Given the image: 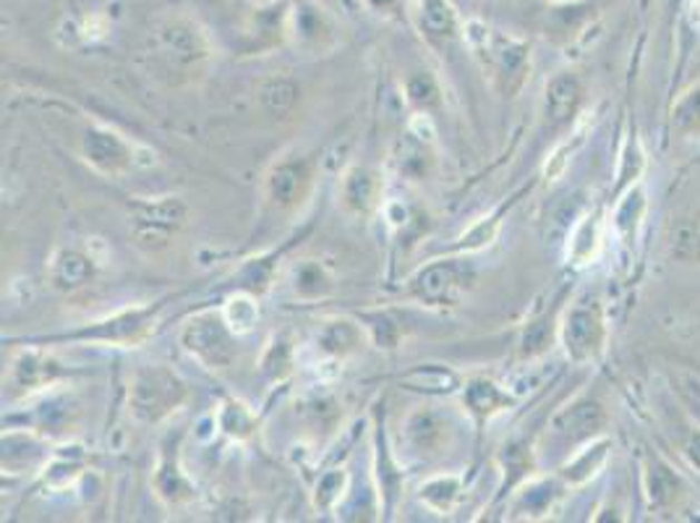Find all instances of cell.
Wrapping results in <instances>:
<instances>
[{
	"instance_id": "3",
	"label": "cell",
	"mask_w": 700,
	"mask_h": 523,
	"mask_svg": "<svg viewBox=\"0 0 700 523\" xmlns=\"http://www.w3.org/2000/svg\"><path fill=\"white\" fill-rule=\"evenodd\" d=\"M180 346L207 369L225 372L238 362V333L225 323L223 312H207L194 317L180 330Z\"/></svg>"
},
{
	"instance_id": "1",
	"label": "cell",
	"mask_w": 700,
	"mask_h": 523,
	"mask_svg": "<svg viewBox=\"0 0 700 523\" xmlns=\"http://www.w3.org/2000/svg\"><path fill=\"white\" fill-rule=\"evenodd\" d=\"M188 401V387L168 366H139L129 385V411L141 424H160Z\"/></svg>"
},
{
	"instance_id": "22",
	"label": "cell",
	"mask_w": 700,
	"mask_h": 523,
	"mask_svg": "<svg viewBox=\"0 0 700 523\" xmlns=\"http://www.w3.org/2000/svg\"><path fill=\"white\" fill-rule=\"evenodd\" d=\"M215 422H217V430L233 440L252 437L254 430H257V416L252 414V408L233 398L220 403V408H217V414H215Z\"/></svg>"
},
{
	"instance_id": "15",
	"label": "cell",
	"mask_w": 700,
	"mask_h": 523,
	"mask_svg": "<svg viewBox=\"0 0 700 523\" xmlns=\"http://www.w3.org/2000/svg\"><path fill=\"white\" fill-rule=\"evenodd\" d=\"M155 490L160 500H165L168 505H180L188 503L194 497V484L178 466V455L176 445L162 447L160 463H157L155 471Z\"/></svg>"
},
{
	"instance_id": "24",
	"label": "cell",
	"mask_w": 700,
	"mask_h": 523,
	"mask_svg": "<svg viewBox=\"0 0 700 523\" xmlns=\"http://www.w3.org/2000/svg\"><path fill=\"white\" fill-rule=\"evenodd\" d=\"M463 484L457 476H436L421 487V503H426L434 513H450L461 500Z\"/></svg>"
},
{
	"instance_id": "8",
	"label": "cell",
	"mask_w": 700,
	"mask_h": 523,
	"mask_svg": "<svg viewBox=\"0 0 700 523\" xmlns=\"http://www.w3.org/2000/svg\"><path fill=\"white\" fill-rule=\"evenodd\" d=\"M314 170L306 160H280L269 168L265 178V197L280 213H290L308 197Z\"/></svg>"
},
{
	"instance_id": "2",
	"label": "cell",
	"mask_w": 700,
	"mask_h": 523,
	"mask_svg": "<svg viewBox=\"0 0 700 523\" xmlns=\"http://www.w3.org/2000/svg\"><path fill=\"white\" fill-rule=\"evenodd\" d=\"M168 298L162 302H155L149 306H137V309H126L112 314V317H105L100 323H92L81 330L66 333V335H50V338H34V343H66V341H79V343H105V346H137L147 338L149 333L155 330L157 314L162 312V306Z\"/></svg>"
},
{
	"instance_id": "12",
	"label": "cell",
	"mask_w": 700,
	"mask_h": 523,
	"mask_svg": "<svg viewBox=\"0 0 700 523\" xmlns=\"http://www.w3.org/2000/svg\"><path fill=\"white\" fill-rule=\"evenodd\" d=\"M66 375V369L45 351L29 348L11 366V383L21 391H40Z\"/></svg>"
},
{
	"instance_id": "31",
	"label": "cell",
	"mask_w": 700,
	"mask_h": 523,
	"mask_svg": "<svg viewBox=\"0 0 700 523\" xmlns=\"http://www.w3.org/2000/svg\"><path fill=\"white\" fill-rule=\"evenodd\" d=\"M552 338H554V319L552 317L533 319V323L525 327V333H523L521 354L525 358H533V356L544 354V351L552 346Z\"/></svg>"
},
{
	"instance_id": "11",
	"label": "cell",
	"mask_w": 700,
	"mask_h": 523,
	"mask_svg": "<svg viewBox=\"0 0 700 523\" xmlns=\"http://www.w3.org/2000/svg\"><path fill=\"white\" fill-rule=\"evenodd\" d=\"M583 102V81L570 71L554 73L544 89V114L549 124L564 126L578 116Z\"/></svg>"
},
{
	"instance_id": "9",
	"label": "cell",
	"mask_w": 700,
	"mask_h": 523,
	"mask_svg": "<svg viewBox=\"0 0 700 523\" xmlns=\"http://www.w3.org/2000/svg\"><path fill=\"white\" fill-rule=\"evenodd\" d=\"M484 52L489 71L496 85H500L507 95H515L517 89L525 85L531 71V56L529 48L523 42L507 40V37H489L484 34Z\"/></svg>"
},
{
	"instance_id": "13",
	"label": "cell",
	"mask_w": 700,
	"mask_h": 523,
	"mask_svg": "<svg viewBox=\"0 0 700 523\" xmlns=\"http://www.w3.org/2000/svg\"><path fill=\"white\" fill-rule=\"evenodd\" d=\"M463 403L471 411V416L476 418L479 427H484L489 418L502 414L504 408H510L515 403L513 395L502 391L500 385H494L486 377H473L469 385L463 387Z\"/></svg>"
},
{
	"instance_id": "28",
	"label": "cell",
	"mask_w": 700,
	"mask_h": 523,
	"mask_svg": "<svg viewBox=\"0 0 700 523\" xmlns=\"http://www.w3.org/2000/svg\"><path fill=\"white\" fill-rule=\"evenodd\" d=\"M649 495L657 507L672 505L677 495H680V480L674 476V471L661 466V463H653V468L649 471Z\"/></svg>"
},
{
	"instance_id": "34",
	"label": "cell",
	"mask_w": 700,
	"mask_h": 523,
	"mask_svg": "<svg viewBox=\"0 0 700 523\" xmlns=\"http://www.w3.org/2000/svg\"><path fill=\"white\" fill-rule=\"evenodd\" d=\"M345 482H348V474H345L343 468L329 471V474L322 476L319 484H316V505L333 507L337 503V497L343 495Z\"/></svg>"
},
{
	"instance_id": "14",
	"label": "cell",
	"mask_w": 700,
	"mask_h": 523,
	"mask_svg": "<svg viewBox=\"0 0 700 523\" xmlns=\"http://www.w3.org/2000/svg\"><path fill=\"white\" fill-rule=\"evenodd\" d=\"M343 205L356 215H368L382 205V178L368 168H351L341 184Z\"/></svg>"
},
{
	"instance_id": "19",
	"label": "cell",
	"mask_w": 700,
	"mask_h": 523,
	"mask_svg": "<svg viewBox=\"0 0 700 523\" xmlns=\"http://www.w3.org/2000/svg\"><path fill=\"white\" fill-rule=\"evenodd\" d=\"M50 278L58 288L63 290H77L81 286H87L89 280L95 278V265L87 254L63 249L52 257L50 265Z\"/></svg>"
},
{
	"instance_id": "36",
	"label": "cell",
	"mask_w": 700,
	"mask_h": 523,
	"mask_svg": "<svg viewBox=\"0 0 700 523\" xmlns=\"http://www.w3.org/2000/svg\"><path fill=\"white\" fill-rule=\"evenodd\" d=\"M408 100L418 108H428L436 102V87L428 77H413L408 81Z\"/></svg>"
},
{
	"instance_id": "35",
	"label": "cell",
	"mask_w": 700,
	"mask_h": 523,
	"mask_svg": "<svg viewBox=\"0 0 700 523\" xmlns=\"http://www.w3.org/2000/svg\"><path fill=\"white\" fill-rule=\"evenodd\" d=\"M403 152H405V157H401L403 174L411 176V178H424V174H426V162H428L424 139H413L411 145L403 149Z\"/></svg>"
},
{
	"instance_id": "23",
	"label": "cell",
	"mask_w": 700,
	"mask_h": 523,
	"mask_svg": "<svg viewBox=\"0 0 700 523\" xmlns=\"http://www.w3.org/2000/svg\"><path fill=\"white\" fill-rule=\"evenodd\" d=\"M223 317L225 323L233 327V333L244 335L248 330H254V325L259 323L257 294H252V290H238V294L223 306Z\"/></svg>"
},
{
	"instance_id": "18",
	"label": "cell",
	"mask_w": 700,
	"mask_h": 523,
	"mask_svg": "<svg viewBox=\"0 0 700 523\" xmlns=\"http://www.w3.org/2000/svg\"><path fill=\"white\" fill-rule=\"evenodd\" d=\"M364 325L351 323V319H335V323H327L319 330V338H316V346H319L322 354L333 356V358H348L356 354L364 343Z\"/></svg>"
},
{
	"instance_id": "6",
	"label": "cell",
	"mask_w": 700,
	"mask_h": 523,
	"mask_svg": "<svg viewBox=\"0 0 700 523\" xmlns=\"http://www.w3.org/2000/svg\"><path fill=\"white\" fill-rule=\"evenodd\" d=\"M473 273L463 262H432L411 278V296L426 306H455L465 294Z\"/></svg>"
},
{
	"instance_id": "20",
	"label": "cell",
	"mask_w": 700,
	"mask_h": 523,
	"mask_svg": "<svg viewBox=\"0 0 700 523\" xmlns=\"http://www.w3.org/2000/svg\"><path fill=\"white\" fill-rule=\"evenodd\" d=\"M333 288H335L333 275H329L327 267L319 265V262L306 259L293 270V290H296V296L306 298V302L325 298L327 294H333Z\"/></svg>"
},
{
	"instance_id": "33",
	"label": "cell",
	"mask_w": 700,
	"mask_h": 523,
	"mask_svg": "<svg viewBox=\"0 0 700 523\" xmlns=\"http://www.w3.org/2000/svg\"><path fill=\"white\" fill-rule=\"evenodd\" d=\"M674 129L680 134H700V89H692L674 105Z\"/></svg>"
},
{
	"instance_id": "27",
	"label": "cell",
	"mask_w": 700,
	"mask_h": 523,
	"mask_svg": "<svg viewBox=\"0 0 700 523\" xmlns=\"http://www.w3.org/2000/svg\"><path fill=\"white\" fill-rule=\"evenodd\" d=\"M262 372L269 379H283L293 372V343L280 335L269 343L265 356H262Z\"/></svg>"
},
{
	"instance_id": "7",
	"label": "cell",
	"mask_w": 700,
	"mask_h": 523,
	"mask_svg": "<svg viewBox=\"0 0 700 523\" xmlns=\"http://www.w3.org/2000/svg\"><path fill=\"white\" fill-rule=\"evenodd\" d=\"M157 56L172 77H191L209 58V48L197 27L176 21L157 37Z\"/></svg>"
},
{
	"instance_id": "10",
	"label": "cell",
	"mask_w": 700,
	"mask_h": 523,
	"mask_svg": "<svg viewBox=\"0 0 700 523\" xmlns=\"http://www.w3.org/2000/svg\"><path fill=\"white\" fill-rule=\"evenodd\" d=\"M81 157L102 176H120L131 168L134 149L120 134L92 126L81 137Z\"/></svg>"
},
{
	"instance_id": "5",
	"label": "cell",
	"mask_w": 700,
	"mask_h": 523,
	"mask_svg": "<svg viewBox=\"0 0 700 523\" xmlns=\"http://www.w3.org/2000/svg\"><path fill=\"white\" fill-rule=\"evenodd\" d=\"M562 346L572 362H593L607 348V319L599 302L570 306L560 325Z\"/></svg>"
},
{
	"instance_id": "17",
	"label": "cell",
	"mask_w": 700,
	"mask_h": 523,
	"mask_svg": "<svg viewBox=\"0 0 700 523\" xmlns=\"http://www.w3.org/2000/svg\"><path fill=\"white\" fill-rule=\"evenodd\" d=\"M401 385L405 387V391H416L426 395H450L461 387V375L453 369H447V366L426 364V366H413V369L401 375Z\"/></svg>"
},
{
	"instance_id": "4",
	"label": "cell",
	"mask_w": 700,
	"mask_h": 523,
	"mask_svg": "<svg viewBox=\"0 0 700 523\" xmlns=\"http://www.w3.org/2000/svg\"><path fill=\"white\" fill-rule=\"evenodd\" d=\"M188 209L176 197L137 201L131 207V238L139 249L160 251L186 226Z\"/></svg>"
},
{
	"instance_id": "38",
	"label": "cell",
	"mask_w": 700,
	"mask_h": 523,
	"mask_svg": "<svg viewBox=\"0 0 700 523\" xmlns=\"http://www.w3.org/2000/svg\"><path fill=\"white\" fill-rule=\"evenodd\" d=\"M692 6H696V13L700 17V0H692Z\"/></svg>"
},
{
	"instance_id": "25",
	"label": "cell",
	"mask_w": 700,
	"mask_h": 523,
	"mask_svg": "<svg viewBox=\"0 0 700 523\" xmlns=\"http://www.w3.org/2000/svg\"><path fill=\"white\" fill-rule=\"evenodd\" d=\"M408 430V437L416 451L426 453V451H436L444 443V430L442 422L434 414H413L405 424Z\"/></svg>"
},
{
	"instance_id": "30",
	"label": "cell",
	"mask_w": 700,
	"mask_h": 523,
	"mask_svg": "<svg viewBox=\"0 0 700 523\" xmlns=\"http://www.w3.org/2000/svg\"><path fill=\"white\" fill-rule=\"evenodd\" d=\"M361 325L366 327L368 335H372L374 343L379 348H395L397 341H401V325L395 323L393 317L385 312H374V314H364Z\"/></svg>"
},
{
	"instance_id": "32",
	"label": "cell",
	"mask_w": 700,
	"mask_h": 523,
	"mask_svg": "<svg viewBox=\"0 0 700 523\" xmlns=\"http://www.w3.org/2000/svg\"><path fill=\"white\" fill-rule=\"evenodd\" d=\"M502 215H504V209H496L494 215H489L486 220H481L479 226H473L469 234L461 238V244H457L455 249L457 251H479V249H484V246L492 244L496 234H500Z\"/></svg>"
},
{
	"instance_id": "16",
	"label": "cell",
	"mask_w": 700,
	"mask_h": 523,
	"mask_svg": "<svg viewBox=\"0 0 700 523\" xmlns=\"http://www.w3.org/2000/svg\"><path fill=\"white\" fill-rule=\"evenodd\" d=\"M607 424L604 408L597 401H581L554 418V427L572 440H589Z\"/></svg>"
},
{
	"instance_id": "26",
	"label": "cell",
	"mask_w": 700,
	"mask_h": 523,
	"mask_svg": "<svg viewBox=\"0 0 700 523\" xmlns=\"http://www.w3.org/2000/svg\"><path fill=\"white\" fill-rule=\"evenodd\" d=\"M607 447H609V443H599V445L585 447V451L578 455L575 461L568 463V466L562 468L564 480H568L570 484H583L585 480H591V476L597 474L601 466H604Z\"/></svg>"
},
{
	"instance_id": "21",
	"label": "cell",
	"mask_w": 700,
	"mask_h": 523,
	"mask_svg": "<svg viewBox=\"0 0 700 523\" xmlns=\"http://www.w3.org/2000/svg\"><path fill=\"white\" fill-rule=\"evenodd\" d=\"M298 85L296 81L285 79V77H269L259 85L257 97L262 102V108L273 116H285L296 108L298 102Z\"/></svg>"
},
{
	"instance_id": "29",
	"label": "cell",
	"mask_w": 700,
	"mask_h": 523,
	"mask_svg": "<svg viewBox=\"0 0 700 523\" xmlns=\"http://www.w3.org/2000/svg\"><path fill=\"white\" fill-rule=\"evenodd\" d=\"M672 254L677 259H700V220L684 218L672 228Z\"/></svg>"
},
{
	"instance_id": "37",
	"label": "cell",
	"mask_w": 700,
	"mask_h": 523,
	"mask_svg": "<svg viewBox=\"0 0 700 523\" xmlns=\"http://www.w3.org/2000/svg\"><path fill=\"white\" fill-rule=\"evenodd\" d=\"M684 455L700 471V430H692L688 440H684Z\"/></svg>"
}]
</instances>
